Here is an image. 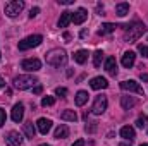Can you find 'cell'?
Masks as SVG:
<instances>
[{"mask_svg": "<svg viewBox=\"0 0 148 146\" xmlns=\"http://www.w3.org/2000/svg\"><path fill=\"white\" fill-rule=\"evenodd\" d=\"M45 60L52 67H64L67 64V53L62 48H53L45 55Z\"/></svg>", "mask_w": 148, "mask_h": 146, "instance_id": "obj_1", "label": "cell"}, {"mask_svg": "<svg viewBox=\"0 0 148 146\" xmlns=\"http://www.w3.org/2000/svg\"><path fill=\"white\" fill-rule=\"evenodd\" d=\"M145 31H147V26H145L143 23H140V21H134L133 24L126 26L124 40H126V41H129V43H134L136 40H140V38L143 36V33H145Z\"/></svg>", "mask_w": 148, "mask_h": 146, "instance_id": "obj_2", "label": "cell"}, {"mask_svg": "<svg viewBox=\"0 0 148 146\" xmlns=\"http://www.w3.org/2000/svg\"><path fill=\"white\" fill-rule=\"evenodd\" d=\"M36 83L38 79L35 76H29V74H23V76H16L14 77V88H17V89H29Z\"/></svg>", "mask_w": 148, "mask_h": 146, "instance_id": "obj_3", "label": "cell"}, {"mask_svg": "<svg viewBox=\"0 0 148 146\" xmlns=\"http://www.w3.org/2000/svg\"><path fill=\"white\" fill-rule=\"evenodd\" d=\"M41 41H43L41 35H31V36L21 40L17 46H19V50H29V48H35L38 45H41Z\"/></svg>", "mask_w": 148, "mask_h": 146, "instance_id": "obj_4", "label": "cell"}, {"mask_svg": "<svg viewBox=\"0 0 148 146\" xmlns=\"http://www.w3.org/2000/svg\"><path fill=\"white\" fill-rule=\"evenodd\" d=\"M24 9V2L23 0H12V2H9V3H5V14L9 16V17H16V16H19V12Z\"/></svg>", "mask_w": 148, "mask_h": 146, "instance_id": "obj_5", "label": "cell"}, {"mask_svg": "<svg viewBox=\"0 0 148 146\" xmlns=\"http://www.w3.org/2000/svg\"><path fill=\"white\" fill-rule=\"evenodd\" d=\"M107 96H103V95H100V96H97L95 98V103H93V107H91V112L95 113V115H102L105 110H107Z\"/></svg>", "mask_w": 148, "mask_h": 146, "instance_id": "obj_6", "label": "cell"}, {"mask_svg": "<svg viewBox=\"0 0 148 146\" xmlns=\"http://www.w3.org/2000/svg\"><path fill=\"white\" fill-rule=\"evenodd\" d=\"M121 89L124 91H133V93H138V95H143V88L140 86V83H136L134 79H127V81H122L121 83Z\"/></svg>", "mask_w": 148, "mask_h": 146, "instance_id": "obj_7", "label": "cell"}, {"mask_svg": "<svg viewBox=\"0 0 148 146\" xmlns=\"http://www.w3.org/2000/svg\"><path fill=\"white\" fill-rule=\"evenodd\" d=\"M21 67L24 71H28V72H36V71L41 69V62L38 59H26V60H23Z\"/></svg>", "mask_w": 148, "mask_h": 146, "instance_id": "obj_8", "label": "cell"}, {"mask_svg": "<svg viewBox=\"0 0 148 146\" xmlns=\"http://www.w3.org/2000/svg\"><path fill=\"white\" fill-rule=\"evenodd\" d=\"M5 141H7L9 146H21L23 138H21V134H19L17 131H9L7 136H5Z\"/></svg>", "mask_w": 148, "mask_h": 146, "instance_id": "obj_9", "label": "cell"}, {"mask_svg": "<svg viewBox=\"0 0 148 146\" xmlns=\"http://www.w3.org/2000/svg\"><path fill=\"white\" fill-rule=\"evenodd\" d=\"M36 127L41 134H48V131L52 129V120L50 119H45V117H40L36 120Z\"/></svg>", "mask_w": 148, "mask_h": 146, "instance_id": "obj_10", "label": "cell"}, {"mask_svg": "<svg viewBox=\"0 0 148 146\" xmlns=\"http://www.w3.org/2000/svg\"><path fill=\"white\" fill-rule=\"evenodd\" d=\"M10 117H12L14 122H21L23 117H24V105H23V103H16V105L12 107V113H10Z\"/></svg>", "mask_w": 148, "mask_h": 146, "instance_id": "obj_11", "label": "cell"}, {"mask_svg": "<svg viewBox=\"0 0 148 146\" xmlns=\"http://www.w3.org/2000/svg\"><path fill=\"white\" fill-rule=\"evenodd\" d=\"M134 60H136V53H134V52H126V53L122 55L121 64H122L126 69H131V67L134 65Z\"/></svg>", "mask_w": 148, "mask_h": 146, "instance_id": "obj_12", "label": "cell"}, {"mask_svg": "<svg viewBox=\"0 0 148 146\" xmlns=\"http://www.w3.org/2000/svg\"><path fill=\"white\" fill-rule=\"evenodd\" d=\"M90 86H91L93 89H105V88L109 86V83H107V79H105V77L97 76V77H93V79L90 81Z\"/></svg>", "mask_w": 148, "mask_h": 146, "instance_id": "obj_13", "label": "cell"}, {"mask_svg": "<svg viewBox=\"0 0 148 146\" xmlns=\"http://www.w3.org/2000/svg\"><path fill=\"white\" fill-rule=\"evenodd\" d=\"M86 19H88L86 9H77L76 12H73V21H71V23H74V24H83Z\"/></svg>", "mask_w": 148, "mask_h": 146, "instance_id": "obj_14", "label": "cell"}, {"mask_svg": "<svg viewBox=\"0 0 148 146\" xmlns=\"http://www.w3.org/2000/svg\"><path fill=\"white\" fill-rule=\"evenodd\" d=\"M105 71L110 74V76H117V62H115V57H109L105 60Z\"/></svg>", "mask_w": 148, "mask_h": 146, "instance_id": "obj_15", "label": "cell"}, {"mask_svg": "<svg viewBox=\"0 0 148 146\" xmlns=\"http://www.w3.org/2000/svg\"><path fill=\"white\" fill-rule=\"evenodd\" d=\"M73 21V12L71 10H64L60 14V19H59V28H67V24Z\"/></svg>", "mask_w": 148, "mask_h": 146, "instance_id": "obj_16", "label": "cell"}, {"mask_svg": "<svg viewBox=\"0 0 148 146\" xmlns=\"http://www.w3.org/2000/svg\"><path fill=\"white\" fill-rule=\"evenodd\" d=\"M121 138H124V139H127L129 143L134 139V129L131 127V126H124L122 129H121Z\"/></svg>", "mask_w": 148, "mask_h": 146, "instance_id": "obj_17", "label": "cell"}, {"mask_svg": "<svg viewBox=\"0 0 148 146\" xmlns=\"http://www.w3.org/2000/svg\"><path fill=\"white\" fill-rule=\"evenodd\" d=\"M115 24H112V23H103L102 26H100V29H98V35L100 36H105V35H110V33H114L115 31Z\"/></svg>", "mask_w": 148, "mask_h": 146, "instance_id": "obj_18", "label": "cell"}, {"mask_svg": "<svg viewBox=\"0 0 148 146\" xmlns=\"http://www.w3.org/2000/svg\"><path fill=\"white\" fill-rule=\"evenodd\" d=\"M136 103H138V102H136V98H134V96H122V98H121V105H122V108H124V110L133 108Z\"/></svg>", "mask_w": 148, "mask_h": 146, "instance_id": "obj_19", "label": "cell"}, {"mask_svg": "<svg viewBox=\"0 0 148 146\" xmlns=\"http://www.w3.org/2000/svg\"><path fill=\"white\" fill-rule=\"evenodd\" d=\"M115 14H117L119 17H124L126 14H129V3H126V2L117 3V5H115Z\"/></svg>", "mask_w": 148, "mask_h": 146, "instance_id": "obj_20", "label": "cell"}, {"mask_svg": "<svg viewBox=\"0 0 148 146\" xmlns=\"http://www.w3.org/2000/svg\"><path fill=\"white\" fill-rule=\"evenodd\" d=\"M67 136H69V127L64 126V124H60V126L55 129V138H57V139H66Z\"/></svg>", "mask_w": 148, "mask_h": 146, "instance_id": "obj_21", "label": "cell"}, {"mask_svg": "<svg viewBox=\"0 0 148 146\" xmlns=\"http://www.w3.org/2000/svg\"><path fill=\"white\" fill-rule=\"evenodd\" d=\"M73 57H74V62L76 64H84L88 60V52L86 50H77Z\"/></svg>", "mask_w": 148, "mask_h": 146, "instance_id": "obj_22", "label": "cell"}, {"mask_svg": "<svg viewBox=\"0 0 148 146\" xmlns=\"http://www.w3.org/2000/svg\"><path fill=\"white\" fill-rule=\"evenodd\" d=\"M60 119H62V120H67V122H76V120H77V113H76L74 110H64V112L60 113Z\"/></svg>", "mask_w": 148, "mask_h": 146, "instance_id": "obj_23", "label": "cell"}, {"mask_svg": "<svg viewBox=\"0 0 148 146\" xmlns=\"http://www.w3.org/2000/svg\"><path fill=\"white\" fill-rule=\"evenodd\" d=\"M88 96H90L88 91H77V93H76V105H77V107H83V105L88 102Z\"/></svg>", "mask_w": 148, "mask_h": 146, "instance_id": "obj_24", "label": "cell"}, {"mask_svg": "<svg viewBox=\"0 0 148 146\" xmlns=\"http://www.w3.org/2000/svg\"><path fill=\"white\" fill-rule=\"evenodd\" d=\"M24 134H26V138H29V139H33V138H35V134H36V127H35V124H33V122L24 124Z\"/></svg>", "mask_w": 148, "mask_h": 146, "instance_id": "obj_25", "label": "cell"}, {"mask_svg": "<svg viewBox=\"0 0 148 146\" xmlns=\"http://www.w3.org/2000/svg\"><path fill=\"white\" fill-rule=\"evenodd\" d=\"M102 60H103V52H102V50H97L95 55H93V65L98 69V67L102 65Z\"/></svg>", "mask_w": 148, "mask_h": 146, "instance_id": "obj_26", "label": "cell"}, {"mask_svg": "<svg viewBox=\"0 0 148 146\" xmlns=\"http://www.w3.org/2000/svg\"><path fill=\"white\" fill-rule=\"evenodd\" d=\"M55 103V98L53 96H43V100H41V105L43 107H52Z\"/></svg>", "mask_w": 148, "mask_h": 146, "instance_id": "obj_27", "label": "cell"}, {"mask_svg": "<svg viewBox=\"0 0 148 146\" xmlns=\"http://www.w3.org/2000/svg\"><path fill=\"white\" fill-rule=\"evenodd\" d=\"M147 115H141L138 120H136V127H140V129H143V127H147Z\"/></svg>", "mask_w": 148, "mask_h": 146, "instance_id": "obj_28", "label": "cell"}, {"mask_svg": "<svg viewBox=\"0 0 148 146\" xmlns=\"http://www.w3.org/2000/svg\"><path fill=\"white\" fill-rule=\"evenodd\" d=\"M97 127H98V122H90V124H86V127H84V129H86V132H90V134H91V132H95V131H97Z\"/></svg>", "mask_w": 148, "mask_h": 146, "instance_id": "obj_29", "label": "cell"}, {"mask_svg": "<svg viewBox=\"0 0 148 146\" xmlns=\"http://www.w3.org/2000/svg\"><path fill=\"white\" fill-rule=\"evenodd\" d=\"M138 52L147 59V57H148V45H138Z\"/></svg>", "mask_w": 148, "mask_h": 146, "instance_id": "obj_30", "label": "cell"}, {"mask_svg": "<svg viewBox=\"0 0 148 146\" xmlns=\"http://www.w3.org/2000/svg\"><path fill=\"white\" fill-rule=\"evenodd\" d=\"M55 95H57V96H62V98H66V95H67V89H66V88H57V89H55Z\"/></svg>", "mask_w": 148, "mask_h": 146, "instance_id": "obj_31", "label": "cell"}, {"mask_svg": "<svg viewBox=\"0 0 148 146\" xmlns=\"http://www.w3.org/2000/svg\"><path fill=\"white\" fill-rule=\"evenodd\" d=\"M38 14H40V7H33L31 10H29V17L33 19V17H36Z\"/></svg>", "mask_w": 148, "mask_h": 146, "instance_id": "obj_32", "label": "cell"}, {"mask_svg": "<svg viewBox=\"0 0 148 146\" xmlns=\"http://www.w3.org/2000/svg\"><path fill=\"white\" fill-rule=\"evenodd\" d=\"M5 119H7V117H5V110L0 108V127H2L3 124H5Z\"/></svg>", "mask_w": 148, "mask_h": 146, "instance_id": "obj_33", "label": "cell"}, {"mask_svg": "<svg viewBox=\"0 0 148 146\" xmlns=\"http://www.w3.org/2000/svg\"><path fill=\"white\" fill-rule=\"evenodd\" d=\"M41 91H43V88H41V84H36V86L33 88V93H35V95H40Z\"/></svg>", "mask_w": 148, "mask_h": 146, "instance_id": "obj_34", "label": "cell"}, {"mask_svg": "<svg viewBox=\"0 0 148 146\" xmlns=\"http://www.w3.org/2000/svg\"><path fill=\"white\" fill-rule=\"evenodd\" d=\"M59 3H62V5H71V3H74V0H59Z\"/></svg>", "mask_w": 148, "mask_h": 146, "instance_id": "obj_35", "label": "cell"}, {"mask_svg": "<svg viewBox=\"0 0 148 146\" xmlns=\"http://www.w3.org/2000/svg\"><path fill=\"white\" fill-rule=\"evenodd\" d=\"M73 146H84V139H77V141H74Z\"/></svg>", "mask_w": 148, "mask_h": 146, "instance_id": "obj_36", "label": "cell"}, {"mask_svg": "<svg viewBox=\"0 0 148 146\" xmlns=\"http://www.w3.org/2000/svg\"><path fill=\"white\" fill-rule=\"evenodd\" d=\"M2 88H5V81H3V77L0 76V89H2Z\"/></svg>", "mask_w": 148, "mask_h": 146, "instance_id": "obj_37", "label": "cell"}, {"mask_svg": "<svg viewBox=\"0 0 148 146\" xmlns=\"http://www.w3.org/2000/svg\"><path fill=\"white\" fill-rule=\"evenodd\" d=\"M141 81H148V74H141Z\"/></svg>", "mask_w": 148, "mask_h": 146, "instance_id": "obj_38", "label": "cell"}, {"mask_svg": "<svg viewBox=\"0 0 148 146\" xmlns=\"http://www.w3.org/2000/svg\"><path fill=\"white\" fill-rule=\"evenodd\" d=\"M64 38H66V40L69 41V40H71V35H69V33H64Z\"/></svg>", "mask_w": 148, "mask_h": 146, "instance_id": "obj_39", "label": "cell"}, {"mask_svg": "<svg viewBox=\"0 0 148 146\" xmlns=\"http://www.w3.org/2000/svg\"><path fill=\"white\" fill-rule=\"evenodd\" d=\"M140 146H148V145H147V143H143V145H140Z\"/></svg>", "mask_w": 148, "mask_h": 146, "instance_id": "obj_40", "label": "cell"}, {"mask_svg": "<svg viewBox=\"0 0 148 146\" xmlns=\"http://www.w3.org/2000/svg\"><path fill=\"white\" fill-rule=\"evenodd\" d=\"M40 146H50V145H40Z\"/></svg>", "mask_w": 148, "mask_h": 146, "instance_id": "obj_41", "label": "cell"}]
</instances>
